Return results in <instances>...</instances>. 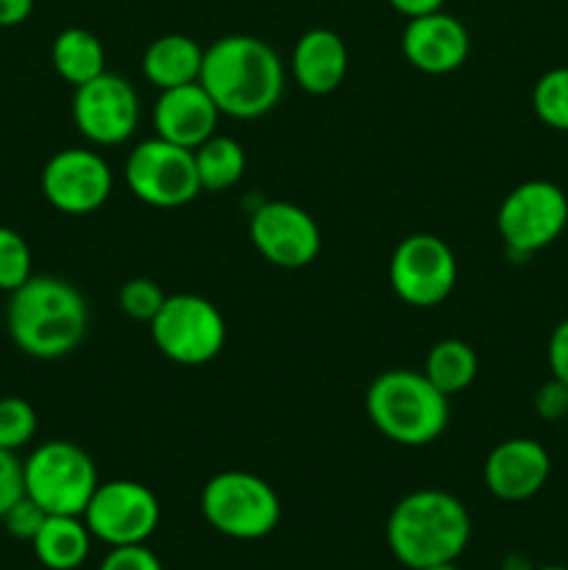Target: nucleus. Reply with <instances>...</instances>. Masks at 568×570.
<instances>
[{"instance_id":"nucleus-1","label":"nucleus","mask_w":568,"mask_h":570,"mask_svg":"<svg viewBox=\"0 0 568 570\" xmlns=\"http://www.w3.org/2000/svg\"><path fill=\"white\" fill-rule=\"evenodd\" d=\"M200 83L221 115L256 120L278 106L284 95V65L276 50L251 33H228L204 50Z\"/></svg>"},{"instance_id":"nucleus-2","label":"nucleus","mask_w":568,"mask_h":570,"mask_svg":"<svg viewBox=\"0 0 568 570\" xmlns=\"http://www.w3.org/2000/svg\"><path fill=\"white\" fill-rule=\"evenodd\" d=\"M6 328L31 360H61L84 343L89 328L87 298L59 276H31L9 293Z\"/></svg>"},{"instance_id":"nucleus-3","label":"nucleus","mask_w":568,"mask_h":570,"mask_svg":"<svg viewBox=\"0 0 568 570\" xmlns=\"http://www.w3.org/2000/svg\"><path fill=\"white\" fill-rule=\"evenodd\" d=\"M471 515L457 495L423 488L407 493L390 510L384 540L395 560L410 570L457 562L471 543Z\"/></svg>"},{"instance_id":"nucleus-4","label":"nucleus","mask_w":568,"mask_h":570,"mask_svg":"<svg viewBox=\"0 0 568 570\" xmlns=\"http://www.w3.org/2000/svg\"><path fill=\"white\" fill-rule=\"evenodd\" d=\"M365 415L382 438L407 449H423L443 438L449 426V395L440 393L423 371L395 367L379 373L365 393Z\"/></svg>"},{"instance_id":"nucleus-5","label":"nucleus","mask_w":568,"mask_h":570,"mask_svg":"<svg viewBox=\"0 0 568 570\" xmlns=\"http://www.w3.org/2000/svg\"><path fill=\"white\" fill-rule=\"evenodd\" d=\"M200 515L228 540H262L282 521V499L262 476L221 471L200 490Z\"/></svg>"},{"instance_id":"nucleus-6","label":"nucleus","mask_w":568,"mask_h":570,"mask_svg":"<svg viewBox=\"0 0 568 570\" xmlns=\"http://www.w3.org/2000/svg\"><path fill=\"white\" fill-rule=\"evenodd\" d=\"M26 495L48 515H84L95 488L98 468L81 445L70 440H48L22 462Z\"/></svg>"},{"instance_id":"nucleus-7","label":"nucleus","mask_w":568,"mask_h":570,"mask_svg":"<svg viewBox=\"0 0 568 570\" xmlns=\"http://www.w3.org/2000/svg\"><path fill=\"white\" fill-rule=\"evenodd\" d=\"M148 326L159 354L184 367L209 365L226 345V321L221 309L195 293L167 295Z\"/></svg>"},{"instance_id":"nucleus-8","label":"nucleus","mask_w":568,"mask_h":570,"mask_svg":"<svg viewBox=\"0 0 568 570\" xmlns=\"http://www.w3.org/2000/svg\"><path fill=\"white\" fill-rule=\"evenodd\" d=\"M568 226V195L557 184L532 178L507 193L496 212V228L512 259H529L549 248Z\"/></svg>"},{"instance_id":"nucleus-9","label":"nucleus","mask_w":568,"mask_h":570,"mask_svg":"<svg viewBox=\"0 0 568 570\" xmlns=\"http://www.w3.org/2000/svg\"><path fill=\"white\" fill-rule=\"evenodd\" d=\"M126 184L139 204L154 209H182L204 193L193 150L161 137L134 145L126 159Z\"/></svg>"},{"instance_id":"nucleus-10","label":"nucleus","mask_w":568,"mask_h":570,"mask_svg":"<svg viewBox=\"0 0 568 570\" xmlns=\"http://www.w3.org/2000/svg\"><path fill=\"white\" fill-rule=\"evenodd\" d=\"M81 518L92 540L115 549V546L148 543L159 529L161 507L148 484L134 479H111L95 488Z\"/></svg>"},{"instance_id":"nucleus-11","label":"nucleus","mask_w":568,"mask_h":570,"mask_svg":"<svg viewBox=\"0 0 568 570\" xmlns=\"http://www.w3.org/2000/svg\"><path fill=\"white\" fill-rule=\"evenodd\" d=\"M393 293L407 306L432 309L451 295L457 284V256L438 234H410L395 245L388 265Z\"/></svg>"},{"instance_id":"nucleus-12","label":"nucleus","mask_w":568,"mask_h":570,"mask_svg":"<svg viewBox=\"0 0 568 570\" xmlns=\"http://www.w3.org/2000/svg\"><path fill=\"white\" fill-rule=\"evenodd\" d=\"M72 122L95 148H115L128 142L139 126V95L128 78L100 72L72 92Z\"/></svg>"},{"instance_id":"nucleus-13","label":"nucleus","mask_w":568,"mask_h":570,"mask_svg":"<svg viewBox=\"0 0 568 570\" xmlns=\"http://www.w3.org/2000/svg\"><path fill=\"white\" fill-rule=\"evenodd\" d=\"M256 254L282 271L310 267L321 254V226L315 217L290 200H262L248 220Z\"/></svg>"},{"instance_id":"nucleus-14","label":"nucleus","mask_w":568,"mask_h":570,"mask_svg":"<svg viewBox=\"0 0 568 570\" xmlns=\"http://www.w3.org/2000/svg\"><path fill=\"white\" fill-rule=\"evenodd\" d=\"M39 187L61 215H89L111 198L115 173L98 150L65 148L45 161Z\"/></svg>"},{"instance_id":"nucleus-15","label":"nucleus","mask_w":568,"mask_h":570,"mask_svg":"<svg viewBox=\"0 0 568 570\" xmlns=\"http://www.w3.org/2000/svg\"><path fill=\"white\" fill-rule=\"evenodd\" d=\"M401 53L427 76H449L468 61L471 37L462 20L440 9L407 20L401 33Z\"/></svg>"},{"instance_id":"nucleus-16","label":"nucleus","mask_w":568,"mask_h":570,"mask_svg":"<svg viewBox=\"0 0 568 570\" xmlns=\"http://www.w3.org/2000/svg\"><path fill=\"white\" fill-rule=\"evenodd\" d=\"M484 488L499 501H529L546 488L551 476V456L538 440H501L484 460Z\"/></svg>"},{"instance_id":"nucleus-17","label":"nucleus","mask_w":568,"mask_h":570,"mask_svg":"<svg viewBox=\"0 0 568 570\" xmlns=\"http://www.w3.org/2000/svg\"><path fill=\"white\" fill-rule=\"evenodd\" d=\"M221 109L215 106L204 83H184V87L161 89L154 106L156 137L173 145L195 150L200 142L217 134Z\"/></svg>"},{"instance_id":"nucleus-18","label":"nucleus","mask_w":568,"mask_h":570,"mask_svg":"<svg viewBox=\"0 0 568 570\" xmlns=\"http://www.w3.org/2000/svg\"><path fill=\"white\" fill-rule=\"evenodd\" d=\"M349 48L332 28H310L295 42L290 70L295 83L310 95H332L349 76Z\"/></svg>"},{"instance_id":"nucleus-19","label":"nucleus","mask_w":568,"mask_h":570,"mask_svg":"<svg viewBox=\"0 0 568 570\" xmlns=\"http://www.w3.org/2000/svg\"><path fill=\"white\" fill-rule=\"evenodd\" d=\"M204 50L187 33H165L156 37L143 53V76L145 81L154 83L156 89L184 87L200 78L204 67Z\"/></svg>"},{"instance_id":"nucleus-20","label":"nucleus","mask_w":568,"mask_h":570,"mask_svg":"<svg viewBox=\"0 0 568 570\" xmlns=\"http://www.w3.org/2000/svg\"><path fill=\"white\" fill-rule=\"evenodd\" d=\"M31 549L48 570H78L92 551V534L81 515H48Z\"/></svg>"},{"instance_id":"nucleus-21","label":"nucleus","mask_w":568,"mask_h":570,"mask_svg":"<svg viewBox=\"0 0 568 570\" xmlns=\"http://www.w3.org/2000/svg\"><path fill=\"white\" fill-rule=\"evenodd\" d=\"M50 65L61 81L81 87L106 72V48L87 28H65L50 45Z\"/></svg>"},{"instance_id":"nucleus-22","label":"nucleus","mask_w":568,"mask_h":570,"mask_svg":"<svg viewBox=\"0 0 568 570\" xmlns=\"http://www.w3.org/2000/svg\"><path fill=\"white\" fill-rule=\"evenodd\" d=\"M479 373V356L462 340L449 337L440 340L429 348L423 362V376L434 384L443 395H460L473 384Z\"/></svg>"},{"instance_id":"nucleus-23","label":"nucleus","mask_w":568,"mask_h":570,"mask_svg":"<svg viewBox=\"0 0 568 570\" xmlns=\"http://www.w3.org/2000/svg\"><path fill=\"white\" fill-rule=\"evenodd\" d=\"M195 170L204 193H226L245 176L243 145L226 134H212L193 150Z\"/></svg>"},{"instance_id":"nucleus-24","label":"nucleus","mask_w":568,"mask_h":570,"mask_svg":"<svg viewBox=\"0 0 568 570\" xmlns=\"http://www.w3.org/2000/svg\"><path fill=\"white\" fill-rule=\"evenodd\" d=\"M532 109L540 122L555 131H568V67L543 72L532 89Z\"/></svg>"},{"instance_id":"nucleus-25","label":"nucleus","mask_w":568,"mask_h":570,"mask_svg":"<svg viewBox=\"0 0 568 570\" xmlns=\"http://www.w3.org/2000/svg\"><path fill=\"white\" fill-rule=\"evenodd\" d=\"M39 426L37 410L20 395L0 399V449L20 451L33 440Z\"/></svg>"},{"instance_id":"nucleus-26","label":"nucleus","mask_w":568,"mask_h":570,"mask_svg":"<svg viewBox=\"0 0 568 570\" xmlns=\"http://www.w3.org/2000/svg\"><path fill=\"white\" fill-rule=\"evenodd\" d=\"M31 276V248L26 237L14 228L0 226V289L14 293Z\"/></svg>"},{"instance_id":"nucleus-27","label":"nucleus","mask_w":568,"mask_h":570,"mask_svg":"<svg viewBox=\"0 0 568 570\" xmlns=\"http://www.w3.org/2000/svg\"><path fill=\"white\" fill-rule=\"evenodd\" d=\"M167 295L161 293L159 284L154 278H128L126 284L117 293V304H120V312L126 317L137 323H150L156 317V312L161 309Z\"/></svg>"},{"instance_id":"nucleus-28","label":"nucleus","mask_w":568,"mask_h":570,"mask_svg":"<svg viewBox=\"0 0 568 570\" xmlns=\"http://www.w3.org/2000/svg\"><path fill=\"white\" fill-rule=\"evenodd\" d=\"M45 518H48V512H45L37 501H31L28 495H22L14 507H9V512H6L0 521H3L6 532H9L11 538L31 543V540L37 538L39 529H42Z\"/></svg>"},{"instance_id":"nucleus-29","label":"nucleus","mask_w":568,"mask_h":570,"mask_svg":"<svg viewBox=\"0 0 568 570\" xmlns=\"http://www.w3.org/2000/svg\"><path fill=\"white\" fill-rule=\"evenodd\" d=\"M26 495V476H22V462L17 460V451L0 449V518Z\"/></svg>"},{"instance_id":"nucleus-30","label":"nucleus","mask_w":568,"mask_h":570,"mask_svg":"<svg viewBox=\"0 0 568 570\" xmlns=\"http://www.w3.org/2000/svg\"><path fill=\"white\" fill-rule=\"evenodd\" d=\"M98 570H165L161 560L145 543L137 546H115L104 557Z\"/></svg>"},{"instance_id":"nucleus-31","label":"nucleus","mask_w":568,"mask_h":570,"mask_svg":"<svg viewBox=\"0 0 568 570\" xmlns=\"http://www.w3.org/2000/svg\"><path fill=\"white\" fill-rule=\"evenodd\" d=\"M538 417H543L546 423L566 421L568 417V384H562L560 379L551 376L549 382H543L535 393L532 401Z\"/></svg>"},{"instance_id":"nucleus-32","label":"nucleus","mask_w":568,"mask_h":570,"mask_svg":"<svg viewBox=\"0 0 568 570\" xmlns=\"http://www.w3.org/2000/svg\"><path fill=\"white\" fill-rule=\"evenodd\" d=\"M546 360H549L551 376L560 379L562 384H568V317L562 323H557L555 332H551Z\"/></svg>"},{"instance_id":"nucleus-33","label":"nucleus","mask_w":568,"mask_h":570,"mask_svg":"<svg viewBox=\"0 0 568 570\" xmlns=\"http://www.w3.org/2000/svg\"><path fill=\"white\" fill-rule=\"evenodd\" d=\"M33 0H0V28H14L31 17Z\"/></svg>"},{"instance_id":"nucleus-34","label":"nucleus","mask_w":568,"mask_h":570,"mask_svg":"<svg viewBox=\"0 0 568 570\" xmlns=\"http://www.w3.org/2000/svg\"><path fill=\"white\" fill-rule=\"evenodd\" d=\"M399 14H404L407 20L412 17H421V14H432V11L443 9L445 0H388Z\"/></svg>"},{"instance_id":"nucleus-35","label":"nucleus","mask_w":568,"mask_h":570,"mask_svg":"<svg viewBox=\"0 0 568 570\" xmlns=\"http://www.w3.org/2000/svg\"><path fill=\"white\" fill-rule=\"evenodd\" d=\"M501 570H535V568L523 554H507L505 560H501Z\"/></svg>"},{"instance_id":"nucleus-36","label":"nucleus","mask_w":568,"mask_h":570,"mask_svg":"<svg viewBox=\"0 0 568 570\" xmlns=\"http://www.w3.org/2000/svg\"><path fill=\"white\" fill-rule=\"evenodd\" d=\"M423 570H462V568L457 566V562H440V566H429V568H423Z\"/></svg>"},{"instance_id":"nucleus-37","label":"nucleus","mask_w":568,"mask_h":570,"mask_svg":"<svg viewBox=\"0 0 568 570\" xmlns=\"http://www.w3.org/2000/svg\"><path fill=\"white\" fill-rule=\"evenodd\" d=\"M535 570H568L566 566H543V568H535Z\"/></svg>"},{"instance_id":"nucleus-38","label":"nucleus","mask_w":568,"mask_h":570,"mask_svg":"<svg viewBox=\"0 0 568 570\" xmlns=\"http://www.w3.org/2000/svg\"><path fill=\"white\" fill-rule=\"evenodd\" d=\"M566 426H568V417H566Z\"/></svg>"}]
</instances>
